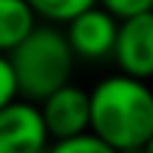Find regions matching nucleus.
Segmentation results:
<instances>
[{"label": "nucleus", "mask_w": 153, "mask_h": 153, "mask_svg": "<svg viewBox=\"0 0 153 153\" xmlns=\"http://www.w3.org/2000/svg\"><path fill=\"white\" fill-rule=\"evenodd\" d=\"M6 57L20 99L40 102L51 91L71 82L74 54L65 43L62 28H57L54 23H37L26 34V40H20Z\"/></svg>", "instance_id": "obj_2"}, {"label": "nucleus", "mask_w": 153, "mask_h": 153, "mask_svg": "<svg viewBox=\"0 0 153 153\" xmlns=\"http://www.w3.org/2000/svg\"><path fill=\"white\" fill-rule=\"evenodd\" d=\"M153 145H142V148H133V150H122V153H153Z\"/></svg>", "instance_id": "obj_12"}, {"label": "nucleus", "mask_w": 153, "mask_h": 153, "mask_svg": "<svg viewBox=\"0 0 153 153\" xmlns=\"http://www.w3.org/2000/svg\"><path fill=\"white\" fill-rule=\"evenodd\" d=\"M37 108L51 142L79 136L88 131V91H82L74 82H65L62 88L51 91L37 102Z\"/></svg>", "instance_id": "obj_6"}, {"label": "nucleus", "mask_w": 153, "mask_h": 153, "mask_svg": "<svg viewBox=\"0 0 153 153\" xmlns=\"http://www.w3.org/2000/svg\"><path fill=\"white\" fill-rule=\"evenodd\" d=\"M37 26V14L26 0H0V54H9Z\"/></svg>", "instance_id": "obj_7"}, {"label": "nucleus", "mask_w": 153, "mask_h": 153, "mask_svg": "<svg viewBox=\"0 0 153 153\" xmlns=\"http://www.w3.org/2000/svg\"><path fill=\"white\" fill-rule=\"evenodd\" d=\"M11 99H17V85H14V74H11L9 57L0 54V108L9 105Z\"/></svg>", "instance_id": "obj_11"}, {"label": "nucleus", "mask_w": 153, "mask_h": 153, "mask_svg": "<svg viewBox=\"0 0 153 153\" xmlns=\"http://www.w3.org/2000/svg\"><path fill=\"white\" fill-rule=\"evenodd\" d=\"M48 145L37 102L17 97L0 108V153H43Z\"/></svg>", "instance_id": "obj_3"}, {"label": "nucleus", "mask_w": 153, "mask_h": 153, "mask_svg": "<svg viewBox=\"0 0 153 153\" xmlns=\"http://www.w3.org/2000/svg\"><path fill=\"white\" fill-rule=\"evenodd\" d=\"M26 3L31 6L37 20H45V23L57 26V23H68L79 11L97 6V0H26Z\"/></svg>", "instance_id": "obj_8"}, {"label": "nucleus", "mask_w": 153, "mask_h": 153, "mask_svg": "<svg viewBox=\"0 0 153 153\" xmlns=\"http://www.w3.org/2000/svg\"><path fill=\"white\" fill-rule=\"evenodd\" d=\"M45 153H116L111 145H105L102 139H97L94 133H79V136H68V139H57L51 142Z\"/></svg>", "instance_id": "obj_9"}, {"label": "nucleus", "mask_w": 153, "mask_h": 153, "mask_svg": "<svg viewBox=\"0 0 153 153\" xmlns=\"http://www.w3.org/2000/svg\"><path fill=\"white\" fill-rule=\"evenodd\" d=\"M88 133L116 153L153 142V94L148 79L128 74L105 76L88 91Z\"/></svg>", "instance_id": "obj_1"}, {"label": "nucleus", "mask_w": 153, "mask_h": 153, "mask_svg": "<svg viewBox=\"0 0 153 153\" xmlns=\"http://www.w3.org/2000/svg\"><path fill=\"white\" fill-rule=\"evenodd\" d=\"M111 57L128 76L148 79L153 74V11L119 20Z\"/></svg>", "instance_id": "obj_4"}, {"label": "nucleus", "mask_w": 153, "mask_h": 153, "mask_svg": "<svg viewBox=\"0 0 153 153\" xmlns=\"http://www.w3.org/2000/svg\"><path fill=\"white\" fill-rule=\"evenodd\" d=\"M97 6H102L116 20H128V17H136V14H150L153 0H97Z\"/></svg>", "instance_id": "obj_10"}, {"label": "nucleus", "mask_w": 153, "mask_h": 153, "mask_svg": "<svg viewBox=\"0 0 153 153\" xmlns=\"http://www.w3.org/2000/svg\"><path fill=\"white\" fill-rule=\"evenodd\" d=\"M116 20L114 14L102 9V6H91V9L79 11L76 17L65 23V43L71 48L74 60H105L111 57V48H114V37H116Z\"/></svg>", "instance_id": "obj_5"}]
</instances>
